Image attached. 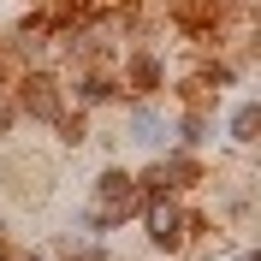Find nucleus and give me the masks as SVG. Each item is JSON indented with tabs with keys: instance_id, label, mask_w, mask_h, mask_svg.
<instances>
[{
	"instance_id": "obj_1",
	"label": "nucleus",
	"mask_w": 261,
	"mask_h": 261,
	"mask_svg": "<svg viewBox=\"0 0 261 261\" xmlns=\"http://www.w3.org/2000/svg\"><path fill=\"white\" fill-rule=\"evenodd\" d=\"M18 107L36 113V119H60V95H54L48 77H30V83H24V89H18Z\"/></svg>"
},
{
	"instance_id": "obj_2",
	"label": "nucleus",
	"mask_w": 261,
	"mask_h": 261,
	"mask_svg": "<svg viewBox=\"0 0 261 261\" xmlns=\"http://www.w3.org/2000/svg\"><path fill=\"white\" fill-rule=\"evenodd\" d=\"M148 238H154L161 249H178V244H184V220H178L172 208L154 202V208H148Z\"/></svg>"
},
{
	"instance_id": "obj_3",
	"label": "nucleus",
	"mask_w": 261,
	"mask_h": 261,
	"mask_svg": "<svg viewBox=\"0 0 261 261\" xmlns=\"http://www.w3.org/2000/svg\"><path fill=\"white\" fill-rule=\"evenodd\" d=\"M125 77H130V89H154V83H161V65L148 60V54H137V60H130V71H125Z\"/></svg>"
},
{
	"instance_id": "obj_4",
	"label": "nucleus",
	"mask_w": 261,
	"mask_h": 261,
	"mask_svg": "<svg viewBox=\"0 0 261 261\" xmlns=\"http://www.w3.org/2000/svg\"><path fill=\"white\" fill-rule=\"evenodd\" d=\"M255 125H261V107H255V101L231 113V137H238V143H249V137H255Z\"/></svg>"
},
{
	"instance_id": "obj_5",
	"label": "nucleus",
	"mask_w": 261,
	"mask_h": 261,
	"mask_svg": "<svg viewBox=\"0 0 261 261\" xmlns=\"http://www.w3.org/2000/svg\"><path fill=\"white\" fill-rule=\"evenodd\" d=\"M107 95H113V83H107V77H89V83H83V101H107Z\"/></svg>"
},
{
	"instance_id": "obj_6",
	"label": "nucleus",
	"mask_w": 261,
	"mask_h": 261,
	"mask_svg": "<svg viewBox=\"0 0 261 261\" xmlns=\"http://www.w3.org/2000/svg\"><path fill=\"white\" fill-rule=\"evenodd\" d=\"M202 130H208V119L190 113V119H184V143H202Z\"/></svg>"
},
{
	"instance_id": "obj_7",
	"label": "nucleus",
	"mask_w": 261,
	"mask_h": 261,
	"mask_svg": "<svg viewBox=\"0 0 261 261\" xmlns=\"http://www.w3.org/2000/svg\"><path fill=\"white\" fill-rule=\"evenodd\" d=\"M71 261H101V255H95V249H89V255H71Z\"/></svg>"
},
{
	"instance_id": "obj_8",
	"label": "nucleus",
	"mask_w": 261,
	"mask_h": 261,
	"mask_svg": "<svg viewBox=\"0 0 261 261\" xmlns=\"http://www.w3.org/2000/svg\"><path fill=\"white\" fill-rule=\"evenodd\" d=\"M18 261H42V255H18Z\"/></svg>"
}]
</instances>
